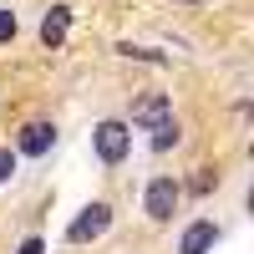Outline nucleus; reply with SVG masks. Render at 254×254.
<instances>
[{"mask_svg": "<svg viewBox=\"0 0 254 254\" xmlns=\"http://www.w3.org/2000/svg\"><path fill=\"white\" fill-rule=\"evenodd\" d=\"M66 31H71V10H66V5H51L46 15H41V41H46L51 51L66 41Z\"/></svg>", "mask_w": 254, "mask_h": 254, "instance_id": "0eeeda50", "label": "nucleus"}, {"mask_svg": "<svg viewBox=\"0 0 254 254\" xmlns=\"http://www.w3.org/2000/svg\"><path fill=\"white\" fill-rule=\"evenodd\" d=\"M178 198H183V188H178L173 178H153V183H147V193H142V208H147V219H153V224H168V219H173V208H178Z\"/></svg>", "mask_w": 254, "mask_h": 254, "instance_id": "f03ea898", "label": "nucleus"}, {"mask_svg": "<svg viewBox=\"0 0 254 254\" xmlns=\"http://www.w3.org/2000/svg\"><path fill=\"white\" fill-rule=\"evenodd\" d=\"M15 254H46V244H41V239H26V244H20Z\"/></svg>", "mask_w": 254, "mask_h": 254, "instance_id": "f8f14e48", "label": "nucleus"}, {"mask_svg": "<svg viewBox=\"0 0 254 254\" xmlns=\"http://www.w3.org/2000/svg\"><path fill=\"white\" fill-rule=\"evenodd\" d=\"M219 244V224L214 219H193L183 229V239H178V254H214Z\"/></svg>", "mask_w": 254, "mask_h": 254, "instance_id": "20e7f679", "label": "nucleus"}, {"mask_svg": "<svg viewBox=\"0 0 254 254\" xmlns=\"http://www.w3.org/2000/svg\"><path fill=\"white\" fill-rule=\"evenodd\" d=\"M163 117H173V102H168L163 92H147L142 102H132V122L137 127H158Z\"/></svg>", "mask_w": 254, "mask_h": 254, "instance_id": "423d86ee", "label": "nucleus"}, {"mask_svg": "<svg viewBox=\"0 0 254 254\" xmlns=\"http://www.w3.org/2000/svg\"><path fill=\"white\" fill-rule=\"evenodd\" d=\"M214 183H219V178L208 173V168H198V178H193V193H208V188H214Z\"/></svg>", "mask_w": 254, "mask_h": 254, "instance_id": "9b49d317", "label": "nucleus"}, {"mask_svg": "<svg viewBox=\"0 0 254 254\" xmlns=\"http://www.w3.org/2000/svg\"><path fill=\"white\" fill-rule=\"evenodd\" d=\"M92 147L102 163H122L127 153H132V127L127 122H97L92 127Z\"/></svg>", "mask_w": 254, "mask_h": 254, "instance_id": "f257e3e1", "label": "nucleus"}, {"mask_svg": "<svg viewBox=\"0 0 254 254\" xmlns=\"http://www.w3.org/2000/svg\"><path fill=\"white\" fill-rule=\"evenodd\" d=\"M107 224H112V208H107V203H87V208H81V214L66 224V239H71V244L102 239V234H107Z\"/></svg>", "mask_w": 254, "mask_h": 254, "instance_id": "7ed1b4c3", "label": "nucleus"}, {"mask_svg": "<svg viewBox=\"0 0 254 254\" xmlns=\"http://www.w3.org/2000/svg\"><path fill=\"white\" fill-rule=\"evenodd\" d=\"M15 173V153H10V147H0V183H5Z\"/></svg>", "mask_w": 254, "mask_h": 254, "instance_id": "9d476101", "label": "nucleus"}, {"mask_svg": "<svg viewBox=\"0 0 254 254\" xmlns=\"http://www.w3.org/2000/svg\"><path fill=\"white\" fill-rule=\"evenodd\" d=\"M56 147V127L51 122H31V127H20V153L26 158H46Z\"/></svg>", "mask_w": 254, "mask_h": 254, "instance_id": "39448f33", "label": "nucleus"}, {"mask_svg": "<svg viewBox=\"0 0 254 254\" xmlns=\"http://www.w3.org/2000/svg\"><path fill=\"white\" fill-rule=\"evenodd\" d=\"M147 132H153V147H158V153H168V147L178 142V122H173V117H163L158 127H147Z\"/></svg>", "mask_w": 254, "mask_h": 254, "instance_id": "6e6552de", "label": "nucleus"}, {"mask_svg": "<svg viewBox=\"0 0 254 254\" xmlns=\"http://www.w3.org/2000/svg\"><path fill=\"white\" fill-rule=\"evenodd\" d=\"M15 31H20L15 10H0V41H15Z\"/></svg>", "mask_w": 254, "mask_h": 254, "instance_id": "1a4fd4ad", "label": "nucleus"}]
</instances>
